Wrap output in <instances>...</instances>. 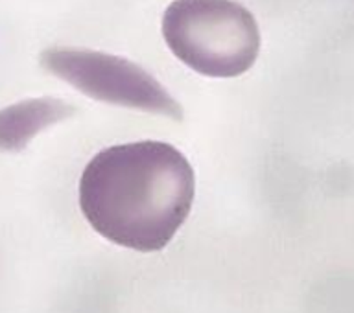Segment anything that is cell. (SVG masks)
<instances>
[{"mask_svg": "<svg viewBox=\"0 0 354 313\" xmlns=\"http://www.w3.org/2000/svg\"><path fill=\"white\" fill-rule=\"evenodd\" d=\"M194 192L187 157L171 144L142 140L94 155L80 179V209L111 243L153 253L181 229Z\"/></svg>", "mask_w": 354, "mask_h": 313, "instance_id": "cell-1", "label": "cell"}, {"mask_svg": "<svg viewBox=\"0 0 354 313\" xmlns=\"http://www.w3.org/2000/svg\"><path fill=\"white\" fill-rule=\"evenodd\" d=\"M162 37L177 59L209 77L242 76L260 52L257 21L234 0H174Z\"/></svg>", "mask_w": 354, "mask_h": 313, "instance_id": "cell-2", "label": "cell"}, {"mask_svg": "<svg viewBox=\"0 0 354 313\" xmlns=\"http://www.w3.org/2000/svg\"><path fill=\"white\" fill-rule=\"evenodd\" d=\"M41 66L88 98L127 109L183 120L179 102L142 66L118 55L88 48H46Z\"/></svg>", "mask_w": 354, "mask_h": 313, "instance_id": "cell-3", "label": "cell"}, {"mask_svg": "<svg viewBox=\"0 0 354 313\" xmlns=\"http://www.w3.org/2000/svg\"><path fill=\"white\" fill-rule=\"evenodd\" d=\"M76 107L57 98H30L0 109V151L19 153L32 138L71 118Z\"/></svg>", "mask_w": 354, "mask_h": 313, "instance_id": "cell-4", "label": "cell"}]
</instances>
